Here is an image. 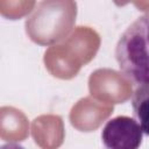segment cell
Returning <instances> with one entry per match:
<instances>
[{
    "label": "cell",
    "instance_id": "cell-4",
    "mask_svg": "<svg viewBox=\"0 0 149 149\" xmlns=\"http://www.w3.org/2000/svg\"><path fill=\"white\" fill-rule=\"evenodd\" d=\"M88 91L94 99L109 104L126 102L133 94V84L123 73L113 69H98L88 78Z\"/></svg>",
    "mask_w": 149,
    "mask_h": 149
},
{
    "label": "cell",
    "instance_id": "cell-8",
    "mask_svg": "<svg viewBox=\"0 0 149 149\" xmlns=\"http://www.w3.org/2000/svg\"><path fill=\"white\" fill-rule=\"evenodd\" d=\"M29 122L26 114L12 106L0 108V137L6 142H21L28 137Z\"/></svg>",
    "mask_w": 149,
    "mask_h": 149
},
{
    "label": "cell",
    "instance_id": "cell-3",
    "mask_svg": "<svg viewBox=\"0 0 149 149\" xmlns=\"http://www.w3.org/2000/svg\"><path fill=\"white\" fill-rule=\"evenodd\" d=\"M115 58L127 78L141 85L149 83V14L136 19L123 31Z\"/></svg>",
    "mask_w": 149,
    "mask_h": 149
},
{
    "label": "cell",
    "instance_id": "cell-12",
    "mask_svg": "<svg viewBox=\"0 0 149 149\" xmlns=\"http://www.w3.org/2000/svg\"><path fill=\"white\" fill-rule=\"evenodd\" d=\"M1 149H24V148L21 147V146H17V144L9 143V144H5V146H2Z\"/></svg>",
    "mask_w": 149,
    "mask_h": 149
},
{
    "label": "cell",
    "instance_id": "cell-9",
    "mask_svg": "<svg viewBox=\"0 0 149 149\" xmlns=\"http://www.w3.org/2000/svg\"><path fill=\"white\" fill-rule=\"evenodd\" d=\"M133 113L142 132L149 136V83L140 85L133 93Z\"/></svg>",
    "mask_w": 149,
    "mask_h": 149
},
{
    "label": "cell",
    "instance_id": "cell-1",
    "mask_svg": "<svg viewBox=\"0 0 149 149\" xmlns=\"http://www.w3.org/2000/svg\"><path fill=\"white\" fill-rule=\"evenodd\" d=\"M100 47V36L91 27L79 26L59 44L44 52L43 62L49 73L58 79L74 78L83 65L90 63Z\"/></svg>",
    "mask_w": 149,
    "mask_h": 149
},
{
    "label": "cell",
    "instance_id": "cell-11",
    "mask_svg": "<svg viewBox=\"0 0 149 149\" xmlns=\"http://www.w3.org/2000/svg\"><path fill=\"white\" fill-rule=\"evenodd\" d=\"M136 7H139L140 9L139 10H142V12H149V2H135L134 3Z\"/></svg>",
    "mask_w": 149,
    "mask_h": 149
},
{
    "label": "cell",
    "instance_id": "cell-10",
    "mask_svg": "<svg viewBox=\"0 0 149 149\" xmlns=\"http://www.w3.org/2000/svg\"><path fill=\"white\" fill-rule=\"evenodd\" d=\"M37 6L35 1H8L0 0V14L9 20H17L28 15L34 7Z\"/></svg>",
    "mask_w": 149,
    "mask_h": 149
},
{
    "label": "cell",
    "instance_id": "cell-6",
    "mask_svg": "<svg viewBox=\"0 0 149 149\" xmlns=\"http://www.w3.org/2000/svg\"><path fill=\"white\" fill-rule=\"evenodd\" d=\"M113 113V105L99 101L93 97L79 99L70 111V122L79 132H94Z\"/></svg>",
    "mask_w": 149,
    "mask_h": 149
},
{
    "label": "cell",
    "instance_id": "cell-7",
    "mask_svg": "<svg viewBox=\"0 0 149 149\" xmlns=\"http://www.w3.org/2000/svg\"><path fill=\"white\" fill-rule=\"evenodd\" d=\"M31 136L41 149H58L65 139L63 119L57 114H43L31 122Z\"/></svg>",
    "mask_w": 149,
    "mask_h": 149
},
{
    "label": "cell",
    "instance_id": "cell-2",
    "mask_svg": "<svg viewBox=\"0 0 149 149\" xmlns=\"http://www.w3.org/2000/svg\"><path fill=\"white\" fill-rule=\"evenodd\" d=\"M77 17V3L72 0H47L37 3L26 20L28 37L40 45H55L68 37Z\"/></svg>",
    "mask_w": 149,
    "mask_h": 149
},
{
    "label": "cell",
    "instance_id": "cell-5",
    "mask_svg": "<svg viewBox=\"0 0 149 149\" xmlns=\"http://www.w3.org/2000/svg\"><path fill=\"white\" fill-rule=\"evenodd\" d=\"M142 133L134 119L120 115L105 125L101 140L106 149H139L142 143Z\"/></svg>",
    "mask_w": 149,
    "mask_h": 149
}]
</instances>
